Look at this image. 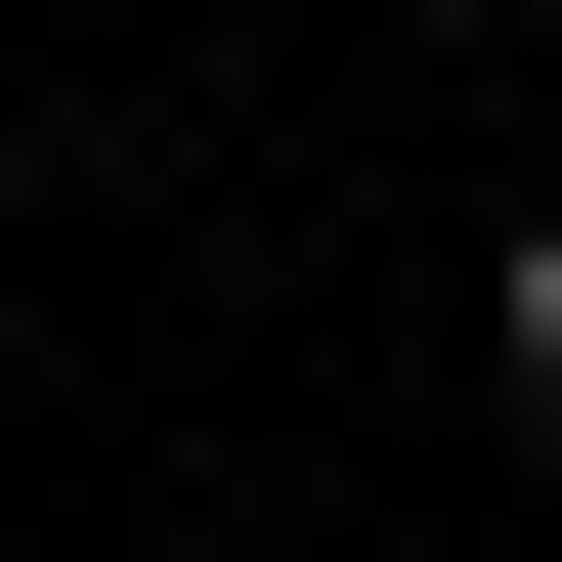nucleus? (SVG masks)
Returning a JSON list of instances; mask_svg holds the SVG:
<instances>
[{"label": "nucleus", "instance_id": "f257e3e1", "mask_svg": "<svg viewBox=\"0 0 562 562\" xmlns=\"http://www.w3.org/2000/svg\"><path fill=\"white\" fill-rule=\"evenodd\" d=\"M519 390H562V216H519Z\"/></svg>", "mask_w": 562, "mask_h": 562}]
</instances>
